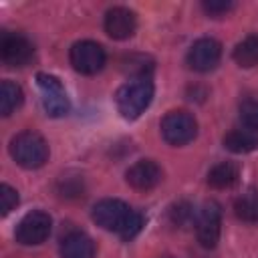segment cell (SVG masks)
<instances>
[{
  "instance_id": "obj_11",
  "label": "cell",
  "mask_w": 258,
  "mask_h": 258,
  "mask_svg": "<svg viewBox=\"0 0 258 258\" xmlns=\"http://www.w3.org/2000/svg\"><path fill=\"white\" fill-rule=\"evenodd\" d=\"M125 179L127 183L137 189V191H149L153 187H157L163 179V171L161 167L153 161V159H139L135 161L127 173H125Z\"/></svg>"
},
{
  "instance_id": "obj_2",
  "label": "cell",
  "mask_w": 258,
  "mask_h": 258,
  "mask_svg": "<svg viewBox=\"0 0 258 258\" xmlns=\"http://www.w3.org/2000/svg\"><path fill=\"white\" fill-rule=\"evenodd\" d=\"M10 155L24 169H38L48 161V143L36 131H22L12 137Z\"/></svg>"
},
{
  "instance_id": "obj_7",
  "label": "cell",
  "mask_w": 258,
  "mask_h": 258,
  "mask_svg": "<svg viewBox=\"0 0 258 258\" xmlns=\"http://www.w3.org/2000/svg\"><path fill=\"white\" fill-rule=\"evenodd\" d=\"M36 85H38V91L42 95V107L50 117H62V115L69 113V109H71L69 97L64 93L62 83L54 75L38 73L36 75Z\"/></svg>"
},
{
  "instance_id": "obj_21",
  "label": "cell",
  "mask_w": 258,
  "mask_h": 258,
  "mask_svg": "<svg viewBox=\"0 0 258 258\" xmlns=\"http://www.w3.org/2000/svg\"><path fill=\"white\" fill-rule=\"evenodd\" d=\"M16 206H18V191L14 187H10L8 183H2L0 185V208H2V216L10 214Z\"/></svg>"
},
{
  "instance_id": "obj_4",
  "label": "cell",
  "mask_w": 258,
  "mask_h": 258,
  "mask_svg": "<svg viewBox=\"0 0 258 258\" xmlns=\"http://www.w3.org/2000/svg\"><path fill=\"white\" fill-rule=\"evenodd\" d=\"M161 135L173 147L185 145L198 135V121L187 111H169L161 119Z\"/></svg>"
},
{
  "instance_id": "obj_9",
  "label": "cell",
  "mask_w": 258,
  "mask_h": 258,
  "mask_svg": "<svg viewBox=\"0 0 258 258\" xmlns=\"http://www.w3.org/2000/svg\"><path fill=\"white\" fill-rule=\"evenodd\" d=\"M220 58H222V44L216 38H210V36L198 38L185 54L187 67L191 71H198V73L214 71L220 64Z\"/></svg>"
},
{
  "instance_id": "obj_14",
  "label": "cell",
  "mask_w": 258,
  "mask_h": 258,
  "mask_svg": "<svg viewBox=\"0 0 258 258\" xmlns=\"http://www.w3.org/2000/svg\"><path fill=\"white\" fill-rule=\"evenodd\" d=\"M224 147L232 153H250L254 149H258V131L254 129H232L224 135L222 139Z\"/></svg>"
},
{
  "instance_id": "obj_12",
  "label": "cell",
  "mask_w": 258,
  "mask_h": 258,
  "mask_svg": "<svg viewBox=\"0 0 258 258\" xmlns=\"http://www.w3.org/2000/svg\"><path fill=\"white\" fill-rule=\"evenodd\" d=\"M105 32L115 38V40H125L129 36L135 34V28H137V16L133 10L125 8V6H113L107 10L105 14Z\"/></svg>"
},
{
  "instance_id": "obj_3",
  "label": "cell",
  "mask_w": 258,
  "mask_h": 258,
  "mask_svg": "<svg viewBox=\"0 0 258 258\" xmlns=\"http://www.w3.org/2000/svg\"><path fill=\"white\" fill-rule=\"evenodd\" d=\"M151 99H153V83L149 77L133 79L125 83L115 95L117 109L125 119H137L149 107Z\"/></svg>"
},
{
  "instance_id": "obj_19",
  "label": "cell",
  "mask_w": 258,
  "mask_h": 258,
  "mask_svg": "<svg viewBox=\"0 0 258 258\" xmlns=\"http://www.w3.org/2000/svg\"><path fill=\"white\" fill-rule=\"evenodd\" d=\"M167 214H169V222H171L173 226H179V228H183V226L196 222L194 208H191V204H187V202H177V204H173Z\"/></svg>"
},
{
  "instance_id": "obj_6",
  "label": "cell",
  "mask_w": 258,
  "mask_h": 258,
  "mask_svg": "<svg viewBox=\"0 0 258 258\" xmlns=\"http://www.w3.org/2000/svg\"><path fill=\"white\" fill-rule=\"evenodd\" d=\"M69 58H71L73 69L77 73H81V75H97L107 62L105 48L95 40H79V42H75L71 46Z\"/></svg>"
},
{
  "instance_id": "obj_5",
  "label": "cell",
  "mask_w": 258,
  "mask_h": 258,
  "mask_svg": "<svg viewBox=\"0 0 258 258\" xmlns=\"http://www.w3.org/2000/svg\"><path fill=\"white\" fill-rule=\"evenodd\" d=\"M52 230V218L42 210L28 212L14 230V238L22 246H38L42 244Z\"/></svg>"
},
{
  "instance_id": "obj_16",
  "label": "cell",
  "mask_w": 258,
  "mask_h": 258,
  "mask_svg": "<svg viewBox=\"0 0 258 258\" xmlns=\"http://www.w3.org/2000/svg\"><path fill=\"white\" fill-rule=\"evenodd\" d=\"M234 214L246 224H258V189L250 187L234 202Z\"/></svg>"
},
{
  "instance_id": "obj_17",
  "label": "cell",
  "mask_w": 258,
  "mask_h": 258,
  "mask_svg": "<svg viewBox=\"0 0 258 258\" xmlns=\"http://www.w3.org/2000/svg\"><path fill=\"white\" fill-rule=\"evenodd\" d=\"M236 64H240L242 69H252L258 67V34H248L246 38H242L232 52Z\"/></svg>"
},
{
  "instance_id": "obj_1",
  "label": "cell",
  "mask_w": 258,
  "mask_h": 258,
  "mask_svg": "<svg viewBox=\"0 0 258 258\" xmlns=\"http://www.w3.org/2000/svg\"><path fill=\"white\" fill-rule=\"evenodd\" d=\"M93 220L103 230L119 234L123 240L135 238L143 228V216L137 210L129 208L125 202L113 200V198H107L95 204Z\"/></svg>"
},
{
  "instance_id": "obj_8",
  "label": "cell",
  "mask_w": 258,
  "mask_h": 258,
  "mask_svg": "<svg viewBox=\"0 0 258 258\" xmlns=\"http://www.w3.org/2000/svg\"><path fill=\"white\" fill-rule=\"evenodd\" d=\"M0 58L10 69L26 67L34 58V46L24 34L4 32L0 38Z\"/></svg>"
},
{
  "instance_id": "obj_10",
  "label": "cell",
  "mask_w": 258,
  "mask_h": 258,
  "mask_svg": "<svg viewBox=\"0 0 258 258\" xmlns=\"http://www.w3.org/2000/svg\"><path fill=\"white\" fill-rule=\"evenodd\" d=\"M196 236L204 248H214L222 232V210L216 202H206L196 216Z\"/></svg>"
},
{
  "instance_id": "obj_15",
  "label": "cell",
  "mask_w": 258,
  "mask_h": 258,
  "mask_svg": "<svg viewBox=\"0 0 258 258\" xmlns=\"http://www.w3.org/2000/svg\"><path fill=\"white\" fill-rule=\"evenodd\" d=\"M240 169L232 161H220L208 171V185L214 189H230L238 183Z\"/></svg>"
},
{
  "instance_id": "obj_20",
  "label": "cell",
  "mask_w": 258,
  "mask_h": 258,
  "mask_svg": "<svg viewBox=\"0 0 258 258\" xmlns=\"http://www.w3.org/2000/svg\"><path fill=\"white\" fill-rule=\"evenodd\" d=\"M240 121L244 127L258 131V99H246L240 105Z\"/></svg>"
},
{
  "instance_id": "obj_22",
  "label": "cell",
  "mask_w": 258,
  "mask_h": 258,
  "mask_svg": "<svg viewBox=\"0 0 258 258\" xmlns=\"http://www.w3.org/2000/svg\"><path fill=\"white\" fill-rule=\"evenodd\" d=\"M202 8H204L206 14L218 18V16L228 14V12L234 8V2H226V0H210V2H204Z\"/></svg>"
},
{
  "instance_id": "obj_23",
  "label": "cell",
  "mask_w": 258,
  "mask_h": 258,
  "mask_svg": "<svg viewBox=\"0 0 258 258\" xmlns=\"http://www.w3.org/2000/svg\"><path fill=\"white\" fill-rule=\"evenodd\" d=\"M157 258H173V256H169V254H161V256H157Z\"/></svg>"
},
{
  "instance_id": "obj_13",
  "label": "cell",
  "mask_w": 258,
  "mask_h": 258,
  "mask_svg": "<svg viewBox=\"0 0 258 258\" xmlns=\"http://www.w3.org/2000/svg\"><path fill=\"white\" fill-rule=\"evenodd\" d=\"M62 258H95V242L85 232H69L60 242Z\"/></svg>"
},
{
  "instance_id": "obj_18",
  "label": "cell",
  "mask_w": 258,
  "mask_h": 258,
  "mask_svg": "<svg viewBox=\"0 0 258 258\" xmlns=\"http://www.w3.org/2000/svg\"><path fill=\"white\" fill-rule=\"evenodd\" d=\"M24 93L20 89V85L12 83V81H2L0 85V113L4 117L12 115L20 105H22Z\"/></svg>"
}]
</instances>
